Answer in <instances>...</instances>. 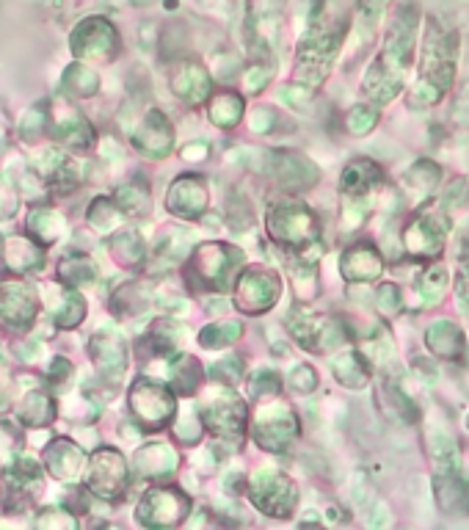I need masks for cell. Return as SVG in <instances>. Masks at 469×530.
<instances>
[{
  "label": "cell",
  "mask_w": 469,
  "mask_h": 530,
  "mask_svg": "<svg viewBox=\"0 0 469 530\" xmlns=\"http://www.w3.org/2000/svg\"><path fill=\"white\" fill-rule=\"evenodd\" d=\"M172 381H174V390L180 392V395H191V392H196V387L202 384V368H199V362L191 357H183V354H177V357H174Z\"/></svg>",
  "instance_id": "31"
},
{
  "label": "cell",
  "mask_w": 469,
  "mask_h": 530,
  "mask_svg": "<svg viewBox=\"0 0 469 530\" xmlns=\"http://www.w3.org/2000/svg\"><path fill=\"white\" fill-rule=\"evenodd\" d=\"M188 511H191V500L185 492L174 486H155L138 506V522L149 528H174L188 517Z\"/></svg>",
  "instance_id": "14"
},
{
  "label": "cell",
  "mask_w": 469,
  "mask_h": 530,
  "mask_svg": "<svg viewBox=\"0 0 469 530\" xmlns=\"http://www.w3.org/2000/svg\"><path fill=\"white\" fill-rule=\"evenodd\" d=\"M243 111H246V103H243L241 94L235 92H218L210 97V105H207V116L210 122L221 130H232L243 119Z\"/></svg>",
  "instance_id": "28"
},
{
  "label": "cell",
  "mask_w": 469,
  "mask_h": 530,
  "mask_svg": "<svg viewBox=\"0 0 469 530\" xmlns=\"http://www.w3.org/2000/svg\"><path fill=\"white\" fill-rule=\"evenodd\" d=\"M207 183L199 174H180L172 185H169V194H166V208L172 216L183 221L199 219L207 210Z\"/></svg>",
  "instance_id": "16"
},
{
  "label": "cell",
  "mask_w": 469,
  "mask_h": 530,
  "mask_svg": "<svg viewBox=\"0 0 469 530\" xmlns=\"http://www.w3.org/2000/svg\"><path fill=\"white\" fill-rule=\"evenodd\" d=\"M89 489L94 495L114 500L127 489V464L122 453L103 448L94 453L92 467H89Z\"/></svg>",
  "instance_id": "15"
},
{
  "label": "cell",
  "mask_w": 469,
  "mask_h": 530,
  "mask_svg": "<svg viewBox=\"0 0 469 530\" xmlns=\"http://www.w3.org/2000/svg\"><path fill=\"white\" fill-rule=\"evenodd\" d=\"M111 254L125 268H136L141 263V257H144V243H141L136 232H122L116 241H111Z\"/></svg>",
  "instance_id": "33"
},
{
  "label": "cell",
  "mask_w": 469,
  "mask_h": 530,
  "mask_svg": "<svg viewBox=\"0 0 469 530\" xmlns=\"http://www.w3.org/2000/svg\"><path fill=\"white\" fill-rule=\"evenodd\" d=\"M183 158H188V161H205V158H207V144H205V141H194V144H188V147H183Z\"/></svg>",
  "instance_id": "46"
},
{
  "label": "cell",
  "mask_w": 469,
  "mask_h": 530,
  "mask_svg": "<svg viewBox=\"0 0 469 530\" xmlns=\"http://www.w3.org/2000/svg\"><path fill=\"white\" fill-rule=\"evenodd\" d=\"M130 409H133V415L141 426L149 428V431H158L177 415V401L163 384L141 379L130 390Z\"/></svg>",
  "instance_id": "12"
},
{
  "label": "cell",
  "mask_w": 469,
  "mask_h": 530,
  "mask_svg": "<svg viewBox=\"0 0 469 530\" xmlns=\"http://www.w3.org/2000/svg\"><path fill=\"white\" fill-rule=\"evenodd\" d=\"M348 34V20H326V17H315L309 20L307 34L301 36L296 50V78L298 86L307 89H318L334 67V58L340 53V47Z\"/></svg>",
  "instance_id": "3"
},
{
  "label": "cell",
  "mask_w": 469,
  "mask_h": 530,
  "mask_svg": "<svg viewBox=\"0 0 469 530\" xmlns=\"http://www.w3.org/2000/svg\"><path fill=\"white\" fill-rule=\"evenodd\" d=\"M420 23L423 17L414 3H403L392 17L387 36H384V47L365 75V94L373 103L387 105L403 89V78L414 64V53H417Z\"/></svg>",
  "instance_id": "1"
},
{
  "label": "cell",
  "mask_w": 469,
  "mask_h": 530,
  "mask_svg": "<svg viewBox=\"0 0 469 530\" xmlns=\"http://www.w3.org/2000/svg\"><path fill=\"white\" fill-rule=\"evenodd\" d=\"M425 346L439 359L447 362H461L467 357V335L464 329L453 321H434L425 332Z\"/></svg>",
  "instance_id": "21"
},
{
  "label": "cell",
  "mask_w": 469,
  "mask_h": 530,
  "mask_svg": "<svg viewBox=\"0 0 469 530\" xmlns=\"http://www.w3.org/2000/svg\"><path fill=\"white\" fill-rule=\"evenodd\" d=\"M172 89L183 103L199 105L213 94V81H210V72L199 61H183L172 75Z\"/></svg>",
  "instance_id": "22"
},
{
  "label": "cell",
  "mask_w": 469,
  "mask_h": 530,
  "mask_svg": "<svg viewBox=\"0 0 469 530\" xmlns=\"http://www.w3.org/2000/svg\"><path fill=\"white\" fill-rule=\"evenodd\" d=\"M417 293H420V301L434 307L439 301L445 299L447 293V271L445 265H428L420 277V285H417Z\"/></svg>",
  "instance_id": "30"
},
{
  "label": "cell",
  "mask_w": 469,
  "mask_h": 530,
  "mask_svg": "<svg viewBox=\"0 0 469 530\" xmlns=\"http://www.w3.org/2000/svg\"><path fill=\"white\" fill-rule=\"evenodd\" d=\"M467 428H469V417H467Z\"/></svg>",
  "instance_id": "47"
},
{
  "label": "cell",
  "mask_w": 469,
  "mask_h": 530,
  "mask_svg": "<svg viewBox=\"0 0 469 530\" xmlns=\"http://www.w3.org/2000/svg\"><path fill=\"white\" fill-rule=\"evenodd\" d=\"M249 497H252L254 508H260L268 517H290L296 511L298 489L287 475L276 473V470H260L249 481Z\"/></svg>",
  "instance_id": "9"
},
{
  "label": "cell",
  "mask_w": 469,
  "mask_h": 530,
  "mask_svg": "<svg viewBox=\"0 0 469 530\" xmlns=\"http://www.w3.org/2000/svg\"><path fill=\"white\" fill-rule=\"evenodd\" d=\"M384 183V172L376 161L370 158H356L345 166L343 180H340V191L348 199H365Z\"/></svg>",
  "instance_id": "23"
},
{
  "label": "cell",
  "mask_w": 469,
  "mask_h": 530,
  "mask_svg": "<svg viewBox=\"0 0 469 530\" xmlns=\"http://www.w3.org/2000/svg\"><path fill=\"white\" fill-rule=\"evenodd\" d=\"M450 221L442 213H420L403 227V249L414 260H434L445 249Z\"/></svg>",
  "instance_id": "13"
},
{
  "label": "cell",
  "mask_w": 469,
  "mask_h": 530,
  "mask_svg": "<svg viewBox=\"0 0 469 530\" xmlns=\"http://www.w3.org/2000/svg\"><path fill=\"white\" fill-rule=\"evenodd\" d=\"M271 78H274V67L271 64H252V67H246V72H243V92H263Z\"/></svg>",
  "instance_id": "40"
},
{
  "label": "cell",
  "mask_w": 469,
  "mask_h": 530,
  "mask_svg": "<svg viewBox=\"0 0 469 530\" xmlns=\"http://www.w3.org/2000/svg\"><path fill=\"white\" fill-rule=\"evenodd\" d=\"M75 50L94 61H111L119 53V36L108 20H86L75 34Z\"/></svg>",
  "instance_id": "19"
},
{
  "label": "cell",
  "mask_w": 469,
  "mask_h": 530,
  "mask_svg": "<svg viewBox=\"0 0 469 530\" xmlns=\"http://www.w3.org/2000/svg\"><path fill=\"white\" fill-rule=\"evenodd\" d=\"M249 125H252L254 133H271L276 125V111L274 108H257V111L249 116Z\"/></svg>",
  "instance_id": "45"
},
{
  "label": "cell",
  "mask_w": 469,
  "mask_h": 530,
  "mask_svg": "<svg viewBox=\"0 0 469 530\" xmlns=\"http://www.w3.org/2000/svg\"><path fill=\"white\" fill-rule=\"evenodd\" d=\"M298 417L296 412L285 404V401H274L268 398V404L257 409L252 420V437L260 448L271 450V453H282L298 439Z\"/></svg>",
  "instance_id": "7"
},
{
  "label": "cell",
  "mask_w": 469,
  "mask_h": 530,
  "mask_svg": "<svg viewBox=\"0 0 469 530\" xmlns=\"http://www.w3.org/2000/svg\"><path fill=\"white\" fill-rule=\"evenodd\" d=\"M290 326V335L296 337L298 346L307 348L312 354H326L343 343L348 337V326L343 323V318H334V315H312V312L296 310L287 318Z\"/></svg>",
  "instance_id": "8"
},
{
  "label": "cell",
  "mask_w": 469,
  "mask_h": 530,
  "mask_svg": "<svg viewBox=\"0 0 469 530\" xmlns=\"http://www.w3.org/2000/svg\"><path fill=\"white\" fill-rule=\"evenodd\" d=\"M210 379L216 384H238L243 379V359L235 357V354H227L224 359H218L210 365Z\"/></svg>",
  "instance_id": "36"
},
{
  "label": "cell",
  "mask_w": 469,
  "mask_h": 530,
  "mask_svg": "<svg viewBox=\"0 0 469 530\" xmlns=\"http://www.w3.org/2000/svg\"><path fill=\"white\" fill-rule=\"evenodd\" d=\"M227 221H229V227H232L235 232H243L252 227L254 213H252V208L246 205V199H243V196H232V199L227 202Z\"/></svg>",
  "instance_id": "39"
},
{
  "label": "cell",
  "mask_w": 469,
  "mask_h": 530,
  "mask_svg": "<svg viewBox=\"0 0 469 530\" xmlns=\"http://www.w3.org/2000/svg\"><path fill=\"white\" fill-rule=\"evenodd\" d=\"M133 147L147 158H166L174 147V130L172 122L158 111V108H149L147 114L141 116V122L133 130Z\"/></svg>",
  "instance_id": "17"
},
{
  "label": "cell",
  "mask_w": 469,
  "mask_h": 530,
  "mask_svg": "<svg viewBox=\"0 0 469 530\" xmlns=\"http://www.w3.org/2000/svg\"><path fill=\"white\" fill-rule=\"evenodd\" d=\"M436 506L442 514L458 517L469 514V473L461 470H436L434 475Z\"/></svg>",
  "instance_id": "18"
},
{
  "label": "cell",
  "mask_w": 469,
  "mask_h": 530,
  "mask_svg": "<svg viewBox=\"0 0 469 530\" xmlns=\"http://www.w3.org/2000/svg\"><path fill=\"white\" fill-rule=\"evenodd\" d=\"M205 426L216 434L218 439H229V442H241L246 434V401L238 398L229 390V384H218L216 390L207 392L199 404Z\"/></svg>",
  "instance_id": "6"
},
{
  "label": "cell",
  "mask_w": 469,
  "mask_h": 530,
  "mask_svg": "<svg viewBox=\"0 0 469 530\" xmlns=\"http://www.w3.org/2000/svg\"><path fill=\"white\" fill-rule=\"evenodd\" d=\"M116 205L130 216H144L149 210V188L147 183H127L116 191Z\"/></svg>",
  "instance_id": "32"
},
{
  "label": "cell",
  "mask_w": 469,
  "mask_h": 530,
  "mask_svg": "<svg viewBox=\"0 0 469 530\" xmlns=\"http://www.w3.org/2000/svg\"><path fill=\"white\" fill-rule=\"evenodd\" d=\"M94 359L108 379H119L127 368V348L119 335H97L92 343Z\"/></svg>",
  "instance_id": "24"
},
{
  "label": "cell",
  "mask_w": 469,
  "mask_h": 530,
  "mask_svg": "<svg viewBox=\"0 0 469 530\" xmlns=\"http://www.w3.org/2000/svg\"><path fill=\"white\" fill-rule=\"evenodd\" d=\"M290 387L296 392H312L315 387H318V373H315V368L312 365H296L293 368V373H290Z\"/></svg>",
  "instance_id": "44"
},
{
  "label": "cell",
  "mask_w": 469,
  "mask_h": 530,
  "mask_svg": "<svg viewBox=\"0 0 469 530\" xmlns=\"http://www.w3.org/2000/svg\"><path fill=\"white\" fill-rule=\"evenodd\" d=\"M249 392L254 398H276L282 392V379L276 376L274 370H260L249 379Z\"/></svg>",
  "instance_id": "38"
},
{
  "label": "cell",
  "mask_w": 469,
  "mask_h": 530,
  "mask_svg": "<svg viewBox=\"0 0 469 530\" xmlns=\"http://www.w3.org/2000/svg\"><path fill=\"white\" fill-rule=\"evenodd\" d=\"M439 177H442V169L434 161H428V158L414 161L409 172L403 174V191L414 202H423L425 196H431V191L439 185Z\"/></svg>",
  "instance_id": "26"
},
{
  "label": "cell",
  "mask_w": 469,
  "mask_h": 530,
  "mask_svg": "<svg viewBox=\"0 0 469 530\" xmlns=\"http://www.w3.org/2000/svg\"><path fill=\"white\" fill-rule=\"evenodd\" d=\"M345 125H348V130H351L354 136H367V133L378 125V111L367 108V105H356V108H351L348 116H345Z\"/></svg>",
  "instance_id": "37"
},
{
  "label": "cell",
  "mask_w": 469,
  "mask_h": 530,
  "mask_svg": "<svg viewBox=\"0 0 469 530\" xmlns=\"http://www.w3.org/2000/svg\"><path fill=\"white\" fill-rule=\"evenodd\" d=\"M243 337V323L241 321H218L205 326L202 332H199V346L210 348V351H216V348H227L232 343H238Z\"/></svg>",
  "instance_id": "29"
},
{
  "label": "cell",
  "mask_w": 469,
  "mask_h": 530,
  "mask_svg": "<svg viewBox=\"0 0 469 530\" xmlns=\"http://www.w3.org/2000/svg\"><path fill=\"white\" fill-rule=\"evenodd\" d=\"M263 172L274 180L282 191L290 194H301L309 191L312 185L318 183V166L304 158L301 152H287V150H274L263 152Z\"/></svg>",
  "instance_id": "10"
},
{
  "label": "cell",
  "mask_w": 469,
  "mask_h": 530,
  "mask_svg": "<svg viewBox=\"0 0 469 530\" xmlns=\"http://www.w3.org/2000/svg\"><path fill=\"white\" fill-rule=\"evenodd\" d=\"M202 428H205V420H202V412L196 409V406H183V412L177 417V423H174V434L180 442H196V439L202 437Z\"/></svg>",
  "instance_id": "34"
},
{
  "label": "cell",
  "mask_w": 469,
  "mask_h": 530,
  "mask_svg": "<svg viewBox=\"0 0 469 530\" xmlns=\"http://www.w3.org/2000/svg\"><path fill=\"white\" fill-rule=\"evenodd\" d=\"M340 274L348 282H376L384 274V260L373 243L359 241L348 246L340 260Z\"/></svg>",
  "instance_id": "20"
},
{
  "label": "cell",
  "mask_w": 469,
  "mask_h": 530,
  "mask_svg": "<svg viewBox=\"0 0 469 530\" xmlns=\"http://www.w3.org/2000/svg\"><path fill=\"white\" fill-rule=\"evenodd\" d=\"M332 373L334 379L340 381L343 387H348V390H359L370 379L367 362L359 351H340V354H334Z\"/></svg>",
  "instance_id": "27"
},
{
  "label": "cell",
  "mask_w": 469,
  "mask_h": 530,
  "mask_svg": "<svg viewBox=\"0 0 469 530\" xmlns=\"http://www.w3.org/2000/svg\"><path fill=\"white\" fill-rule=\"evenodd\" d=\"M246 263V254L232 246V243H205L194 252L191 260V277L202 288L213 293L235 288V282L241 277V268Z\"/></svg>",
  "instance_id": "5"
},
{
  "label": "cell",
  "mask_w": 469,
  "mask_h": 530,
  "mask_svg": "<svg viewBox=\"0 0 469 530\" xmlns=\"http://www.w3.org/2000/svg\"><path fill=\"white\" fill-rule=\"evenodd\" d=\"M265 232L276 246L285 249H309L321 235L318 216L298 199H279L265 213Z\"/></svg>",
  "instance_id": "4"
},
{
  "label": "cell",
  "mask_w": 469,
  "mask_h": 530,
  "mask_svg": "<svg viewBox=\"0 0 469 530\" xmlns=\"http://www.w3.org/2000/svg\"><path fill=\"white\" fill-rule=\"evenodd\" d=\"M136 467L147 478H166L177 470V453L163 442H152L136 453Z\"/></svg>",
  "instance_id": "25"
},
{
  "label": "cell",
  "mask_w": 469,
  "mask_h": 530,
  "mask_svg": "<svg viewBox=\"0 0 469 530\" xmlns=\"http://www.w3.org/2000/svg\"><path fill=\"white\" fill-rule=\"evenodd\" d=\"M458 61V31L445 25L439 17H431L423 36V75L409 92V108H431L442 103L456 78Z\"/></svg>",
  "instance_id": "2"
},
{
  "label": "cell",
  "mask_w": 469,
  "mask_h": 530,
  "mask_svg": "<svg viewBox=\"0 0 469 530\" xmlns=\"http://www.w3.org/2000/svg\"><path fill=\"white\" fill-rule=\"evenodd\" d=\"M401 290L395 288V285H381L376 290V307L384 315H395V312H401Z\"/></svg>",
  "instance_id": "43"
},
{
  "label": "cell",
  "mask_w": 469,
  "mask_h": 530,
  "mask_svg": "<svg viewBox=\"0 0 469 530\" xmlns=\"http://www.w3.org/2000/svg\"><path fill=\"white\" fill-rule=\"evenodd\" d=\"M389 3L392 0H359L356 3V20H359V28L365 31V36H370L376 31V25L381 23V17L387 14Z\"/></svg>",
  "instance_id": "35"
},
{
  "label": "cell",
  "mask_w": 469,
  "mask_h": 530,
  "mask_svg": "<svg viewBox=\"0 0 469 530\" xmlns=\"http://www.w3.org/2000/svg\"><path fill=\"white\" fill-rule=\"evenodd\" d=\"M282 296V282L271 268H246L235 282V304L246 315H260Z\"/></svg>",
  "instance_id": "11"
},
{
  "label": "cell",
  "mask_w": 469,
  "mask_h": 530,
  "mask_svg": "<svg viewBox=\"0 0 469 530\" xmlns=\"http://www.w3.org/2000/svg\"><path fill=\"white\" fill-rule=\"evenodd\" d=\"M469 202V183L464 177H456L453 183L445 188V196H442V208L445 210H456L464 208Z\"/></svg>",
  "instance_id": "42"
},
{
  "label": "cell",
  "mask_w": 469,
  "mask_h": 530,
  "mask_svg": "<svg viewBox=\"0 0 469 530\" xmlns=\"http://www.w3.org/2000/svg\"><path fill=\"white\" fill-rule=\"evenodd\" d=\"M456 293L461 312L469 315V241L464 238V249H461V265H458V279H456Z\"/></svg>",
  "instance_id": "41"
}]
</instances>
